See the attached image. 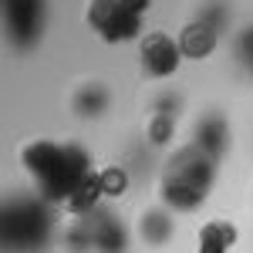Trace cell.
<instances>
[{
  "label": "cell",
  "mask_w": 253,
  "mask_h": 253,
  "mask_svg": "<svg viewBox=\"0 0 253 253\" xmlns=\"http://www.w3.org/2000/svg\"><path fill=\"white\" fill-rule=\"evenodd\" d=\"M20 169L27 186L61 210L98 175L91 152L78 138H34L20 145Z\"/></svg>",
  "instance_id": "6da1fadb"
},
{
  "label": "cell",
  "mask_w": 253,
  "mask_h": 253,
  "mask_svg": "<svg viewBox=\"0 0 253 253\" xmlns=\"http://www.w3.org/2000/svg\"><path fill=\"white\" fill-rule=\"evenodd\" d=\"M216 175H219V162L199 145L186 142L162 159L156 175V199L172 213L189 216L206 206L216 186Z\"/></svg>",
  "instance_id": "7a4b0ae2"
},
{
  "label": "cell",
  "mask_w": 253,
  "mask_h": 253,
  "mask_svg": "<svg viewBox=\"0 0 253 253\" xmlns=\"http://www.w3.org/2000/svg\"><path fill=\"white\" fill-rule=\"evenodd\" d=\"M58 206L41 199L31 186L14 189L3 199V216H0V233H3V250L7 253H47L54 236H58Z\"/></svg>",
  "instance_id": "3957f363"
},
{
  "label": "cell",
  "mask_w": 253,
  "mask_h": 253,
  "mask_svg": "<svg viewBox=\"0 0 253 253\" xmlns=\"http://www.w3.org/2000/svg\"><path fill=\"white\" fill-rule=\"evenodd\" d=\"M152 0H88L84 24L101 44H132L142 38Z\"/></svg>",
  "instance_id": "277c9868"
},
{
  "label": "cell",
  "mask_w": 253,
  "mask_h": 253,
  "mask_svg": "<svg viewBox=\"0 0 253 253\" xmlns=\"http://www.w3.org/2000/svg\"><path fill=\"white\" fill-rule=\"evenodd\" d=\"M47 0H3V34L14 51L38 47L47 31Z\"/></svg>",
  "instance_id": "5b68a950"
},
{
  "label": "cell",
  "mask_w": 253,
  "mask_h": 253,
  "mask_svg": "<svg viewBox=\"0 0 253 253\" xmlns=\"http://www.w3.org/2000/svg\"><path fill=\"white\" fill-rule=\"evenodd\" d=\"M88 233H91V253H128L132 233H128V219L118 213L115 203H101L98 210L84 216Z\"/></svg>",
  "instance_id": "8992f818"
},
{
  "label": "cell",
  "mask_w": 253,
  "mask_h": 253,
  "mask_svg": "<svg viewBox=\"0 0 253 253\" xmlns=\"http://www.w3.org/2000/svg\"><path fill=\"white\" fill-rule=\"evenodd\" d=\"M182 51H179V41L166 31H149L142 44H138V64L145 71V78L152 81H169L182 68Z\"/></svg>",
  "instance_id": "52a82bcc"
},
{
  "label": "cell",
  "mask_w": 253,
  "mask_h": 253,
  "mask_svg": "<svg viewBox=\"0 0 253 253\" xmlns=\"http://www.w3.org/2000/svg\"><path fill=\"white\" fill-rule=\"evenodd\" d=\"M193 145H199L203 152H210L216 162H223V159L230 156V149H233V128H230V118L223 115V112H203V115L193 122V135H189Z\"/></svg>",
  "instance_id": "ba28073f"
},
{
  "label": "cell",
  "mask_w": 253,
  "mask_h": 253,
  "mask_svg": "<svg viewBox=\"0 0 253 253\" xmlns=\"http://www.w3.org/2000/svg\"><path fill=\"white\" fill-rule=\"evenodd\" d=\"M135 236L149 247V250H162L175 240V213L162 203H152L145 206L142 213L135 216Z\"/></svg>",
  "instance_id": "9c48e42d"
},
{
  "label": "cell",
  "mask_w": 253,
  "mask_h": 253,
  "mask_svg": "<svg viewBox=\"0 0 253 253\" xmlns=\"http://www.w3.org/2000/svg\"><path fill=\"white\" fill-rule=\"evenodd\" d=\"M175 41H179V51H182L186 61H206L219 47V31H216L213 24L193 17L182 24V31L175 34Z\"/></svg>",
  "instance_id": "30bf717a"
},
{
  "label": "cell",
  "mask_w": 253,
  "mask_h": 253,
  "mask_svg": "<svg viewBox=\"0 0 253 253\" xmlns=\"http://www.w3.org/2000/svg\"><path fill=\"white\" fill-rule=\"evenodd\" d=\"M71 108H75L78 118L95 122L112 108V88L105 81H81L75 88V95H71Z\"/></svg>",
  "instance_id": "8fae6325"
},
{
  "label": "cell",
  "mask_w": 253,
  "mask_h": 253,
  "mask_svg": "<svg viewBox=\"0 0 253 253\" xmlns=\"http://www.w3.org/2000/svg\"><path fill=\"white\" fill-rule=\"evenodd\" d=\"M179 135V115H169V112H152L145 115V125H142V145L149 152H162L169 149Z\"/></svg>",
  "instance_id": "7c38bea8"
},
{
  "label": "cell",
  "mask_w": 253,
  "mask_h": 253,
  "mask_svg": "<svg viewBox=\"0 0 253 253\" xmlns=\"http://www.w3.org/2000/svg\"><path fill=\"white\" fill-rule=\"evenodd\" d=\"M236 226L230 219H210L199 226L196 236V253H230V247L236 243Z\"/></svg>",
  "instance_id": "4fadbf2b"
},
{
  "label": "cell",
  "mask_w": 253,
  "mask_h": 253,
  "mask_svg": "<svg viewBox=\"0 0 253 253\" xmlns=\"http://www.w3.org/2000/svg\"><path fill=\"white\" fill-rule=\"evenodd\" d=\"M98 179H101V193L108 203H118L122 196L128 193V186H132V169L128 166H105V169H98Z\"/></svg>",
  "instance_id": "5bb4252c"
},
{
  "label": "cell",
  "mask_w": 253,
  "mask_h": 253,
  "mask_svg": "<svg viewBox=\"0 0 253 253\" xmlns=\"http://www.w3.org/2000/svg\"><path fill=\"white\" fill-rule=\"evenodd\" d=\"M233 54H236V61H240V64H243V68L253 75V24H243V27L236 31Z\"/></svg>",
  "instance_id": "9a60e30c"
}]
</instances>
